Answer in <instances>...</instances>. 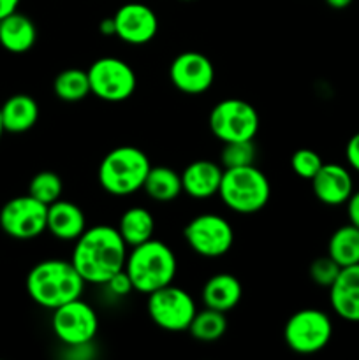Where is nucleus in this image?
<instances>
[{
	"mask_svg": "<svg viewBox=\"0 0 359 360\" xmlns=\"http://www.w3.org/2000/svg\"><path fill=\"white\" fill-rule=\"evenodd\" d=\"M37 41L35 23L18 11L0 20V46L13 55H23L30 51Z\"/></svg>",
	"mask_w": 359,
	"mask_h": 360,
	"instance_id": "nucleus-20",
	"label": "nucleus"
},
{
	"mask_svg": "<svg viewBox=\"0 0 359 360\" xmlns=\"http://www.w3.org/2000/svg\"><path fill=\"white\" fill-rule=\"evenodd\" d=\"M218 197L227 210L238 214L259 213L270 202V179L253 164L224 169Z\"/></svg>",
	"mask_w": 359,
	"mask_h": 360,
	"instance_id": "nucleus-5",
	"label": "nucleus"
},
{
	"mask_svg": "<svg viewBox=\"0 0 359 360\" xmlns=\"http://www.w3.org/2000/svg\"><path fill=\"white\" fill-rule=\"evenodd\" d=\"M151 162L143 150L136 146H118L109 151L99 164V185L106 193L129 197L143 190Z\"/></svg>",
	"mask_w": 359,
	"mask_h": 360,
	"instance_id": "nucleus-4",
	"label": "nucleus"
},
{
	"mask_svg": "<svg viewBox=\"0 0 359 360\" xmlns=\"http://www.w3.org/2000/svg\"><path fill=\"white\" fill-rule=\"evenodd\" d=\"M256 157L257 150L253 141H232V143H224L218 164L224 169L245 167V165H252Z\"/></svg>",
	"mask_w": 359,
	"mask_h": 360,
	"instance_id": "nucleus-28",
	"label": "nucleus"
},
{
	"mask_svg": "<svg viewBox=\"0 0 359 360\" xmlns=\"http://www.w3.org/2000/svg\"><path fill=\"white\" fill-rule=\"evenodd\" d=\"M18 6H20V0H0V20L18 11Z\"/></svg>",
	"mask_w": 359,
	"mask_h": 360,
	"instance_id": "nucleus-34",
	"label": "nucleus"
},
{
	"mask_svg": "<svg viewBox=\"0 0 359 360\" xmlns=\"http://www.w3.org/2000/svg\"><path fill=\"white\" fill-rule=\"evenodd\" d=\"M331 9H345V7L351 6L354 0H324Z\"/></svg>",
	"mask_w": 359,
	"mask_h": 360,
	"instance_id": "nucleus-36",
	"label": "nucleus"
},
{
	"mask_svg": "<svg viewBox=\"0 0 359 360\" xmlns=\"http://www.w3.org/2000/svg\"><path fill=\"white\" fill-rule=\"evenodd\" d=\"M345 158H347V164L355 172H359V132H355L348 139L347 146H345Z\"/></svg>",
	"mask_w": 359,
	"mask_h": 360,
	"instance_id": "nucleus-32",
	"label": "nucleus"
},
{
	"mask_svg": "<svg viewBox=\"0 0 359 360\" xmlns=\"http://www.w3.org/2000/svg\"><path fill=\"white\" fill-rule=\"evenodd\" d=\"M183 2H194V0H183Z\"/></svg>",
	"mask_w": 359,
	"mask_h": 360,
	"instance_id": "nucleus-38",
	"label": "nucleus"
},
{
	"mask_svg": "<svg viewBox=\"0 0 359 360\" xmlns=\"http://www.w3.org/2000/svg\"><path fill=\"white\" fill-rule=\"evenodd\" d=\"M327 255L340 267L359 264V229L352 224L338 227L327 243Z\"/></svg>",
	"mask_w": 359,
	"mask_h": 360,
	"instance_id": "nucleus-24",
	"label": "nucleus"
},
{
	"mask_svg": "<svg viewBox=\"0 0 359 360\" xmlns=\"http://www.w3.org/2000/svg\"><path fill=\"white\" fill-rule=\"evenodd\" d=\"M310 181L313 195L326 206H341L354 192L351 171L341 164H324Z\"/></svg>",
	"mask_w": 359,
	"mask_h": 360,
	"instance_id": "nucleus-15",
	"label": "nucleus"
},
{
	"mask_svg": "<svg viewBox=\"0 0 359 360\" xmlns=\"http://www.w3.org/2000/svg\"><path fill=\"white\" fill-rule=\"evenodd\" d=\"M187 333L194 340L201 341V343H213V341H218L227 333V319H225V313L218 311V309L206 308V306L201 311L197 309L196 316L190 322Z\"/></svg>",
	"mask_w": 359,
	"mask_h": 360,
	"instance_id": "nucleus-25",
	"label": "nucleus"
},
{
	"mask_svg": "<svg viewBox=\"0 0 359 360\" xmlns=\"http://www.w3.org/2000/svg\"><path fill=\"white\" fill-rule=\"evenodd\" d=\"M143 190L155 202H172L183 193L182 174L165 165H151Z\"/></svg>",
	"mask_w": 359,
	"mask_h": 360,
	"instance_id": "nucleus-23",
	"label": "nucleus"
},
{
	"mask_svg": "<svg viewBox=\"0 0 359 360\" xmlns=\"http://www.w3.org/2000/svg\"><path fill=\"white\" fill-rule=\"evenodd\" d=\"M224 167L213 160H194L183 169L182 186L183 193L190 199L204 200L218 195Z\"/></svg>",
	"mask_w": 359,
	"mask_h": 360,
	"instance_id": "nucleus-17",
	"label": "nucleus"
},
{
	"mask_svg": "<svg viewBox=\"0 0 359 360\" xmlns=\"http://www.w3.org/2000/svg\"><path fill=\"white\" fill-rule=\"evenodd\" d=\"M129 246L118 229L109 225L87 227L74 241L70 262L87 283L106 285L125 267Z\"/></svg>",
	"mask_w": 359,
	"mask_h": 360,
	"instance_id": "nucleus-1",
	"label": "nucleus"
},
{
	"mask_svg": "<svg viewBox=\"0 0 359 360\" xmlns=\"http://www.w3.org/2000/svg\"><path fill=\"white\" fill-rule=\"evenodd\" d=\"M92 95L104 102H123L136 91L137 77L132 67L116 56H102L88 67Z\"/></svg>",
	"mask_w": 359,
	"mask_h": 360,
	"instance_id": "nucleus-8",
	"label": "nucleus"
},
{
	"mask_svg": "<svg viewBox=\"0 0 359 360\" xmlns=\"http://www.w3.org/2000/svg\"><path fill=\"white\" fill-rule=\"evenodd\" d=\"M333 338V320L326 311L305 308L292 313L284 327V341L298 355H313L329 345Z\"/></svg>",
	"mask_w": 359,
	"mask_h": 360,
	"instance_id": "nucleus-6",
	"label": "nucleus"
},
{
	"mask_svg": "<svg viewBox=\"0 0 359 360\" xmlns=\"http://www.w3.org/2000/svg\"><path fill=\"white\" fill-rule=\"evenodd\" d=\"M53 91L63 102H80L92 94L88 72L83 69H63L53 79Z\"/></svg>",
	"mask_w": 359,
	"mask_h": 360,
	"instance_id": "nucleus-26",
	"label": "nucleus"
},
{
	"mask_svg": "<svg viewBox=\"0 0 359 360\" xmlns=\"http://www.w3.org/2000/svg\"><path fill=\"white\" fill-rule=\"evenodd\" d=\"M183 239L194 253L204 259L224 257L234 245V229L224 217L203 213L194 217L183 229Z\"/></svg>",
	"mask_w": 359,
	"mask_h": 360,
	"instance_id": "nucleus-10",
	"label": "nucleus"
},
{
	"mask_svg": "<svg viewBox=\"0 0 359 360\" xmlns=\"http://www.w3.org/2000/svg\"><path fill=\"white\" fill-rule=\"evenodd\" d=\"M123 269L132 280L134 290L148 295L172 283L178 262L175 252L165 243L151 238L150 241L130 248Z\"/></svg>",
	"mask_w": 359,
	"mask_h": 360,
	"instance_id": "nucleus-3",
	"label": "nucleus"
},
{
	"mask_svg": "<svg viewBox=\"0 0 359 360\" xmlns=\"http://www.w3.org/2000/svg\"><path fill=\"white\" fill-rule=\"evenodd\" d=\"M51 329L55 336L67 347H87L99 330L97 311L83 299H74L53 309Z\"/></svg>",
	"mask_w": 359,
	"mask_h": 360,
	"instance_id": "nucleus-12",
	"label": "nucleus"
},
{
	"mask_svg": "<svg viewBox=\"0 0 359 360\" xmlns=\"http://www.w3.org/2000/svg\"><path fill=\"white\" fill-rule=\"evenodd\" d=\"M116 35L130 46H143L153 41L158 32L157 14L151 7L141 2L123 4L113 16Z\"/></svg>",
	"mask_w": 359,
	"mask_h": 360,
	"instance_id": "nucleus-14",
	"label": "nucleus"
},
{
	"mask_svg": "<svg viewBox=\"0 0 359 360\" xmlns=\"http://www.w3.org/2000/svg\"><path fill=\"white\" fill-rule=\"evenodd\" d=\"M4 130L9 134L28 132L39 120V104L27 94L11 95L0 105Z\"/></svg>",
	"mask_w": 359,
	"mask_h": 360,
	"instance_id": "nucleus-21",
	"label": "nucleus"
},
{
	"mask_svg": "<svg viewBox=\"0 0 359 360\" xmlns=\"http://www.w3.org/2000/svg\"><path fill=\"white\" fill-rule=\"evenodd\" d=\"M243 295L241 281L231 273H217L208 278L201 290V301L206 308L231 311L239 304Z\"/></svg>",
	"mask_w": 359,
	"mask_h": 360,
	"instance_id": "nucleus-19",
	"label": "nucleus"
},
{
	"mask_svg": "<svg viewBox=\"0 0 359 360\" xmlns=\"http://www.w3.org/2000/svg\"><path fill=\"white\" fill-rule=\"evenodd\" d=\"M87 231V217L76 202L58 199L48 206V232L60 241H76Z\"/></svg>",
	"mask_w": 359,
	"mask_h": 360,
	"instance_id": "nucleus-18",
	"label": "nucleus"
},
{
	"mask_svg": "<svg viewBox=\"0 0 359 360\" xmlns=\"http://www.w3.org/2000/svg\"><path fill=\"white\" fill-rule=\"evenodd\" d=\"M148 316L151 322L168 333H183L196 316L197 306L192 295L183 288L168 285L148 294Z\"/></svg>",
	"mask_w": 359,
	"mask_h": 360,
	"instance_id": "nucleus-9",
	"label": "nucleus"
},
{
	"mask_svg": "<svg viewBox=\"0 0 359 360\" xmlns=\"http://www.w3.org/2000/svg\"><path fill=\"white\" fill-rule=\"evenodd\" d=\"M87 281L81 278L70 260L48 259L35 264L27 274V294L44 309H56L67 302L80 299Z\"/></svg>",
	"mask_w": 359,
	"mask_h": 360,
	"instance_id": "nucleus-2",
	"label": "nucleus"
},
{
	"mask_svg": "<svg viewBox=\"0 0 359 360\" xmlns=\"http://www.w3.org/2000/svg\"><path fill=\"white\" fill-rule=\"evenodd\" d=\"M341 267L331 259L329 255H322V257H317L312 264H310V280L313 281L315 285L324 288H329L331 285L334 283V280L338 278L340 274Z\"/></svg>",
	"mask_w": 359,
	"mask_h": 360,
	"instance_id": "nucleus-30",
	"label": "nucleus"
},
{
	"mask_svg": "<svg viewBox=\"0 0 359 360\" xmlns=\"http://www.w3.org/2000/svg\"><path fill=\"white\" fill-rule=\"evenodd\" d=\"M208 125L222 143L253 141L259 132V112L243 98H224L211 108Z\"/></svg>",
	"mask_w": 359,
	"mask_h": 360,
	"instance_id": "nucleus-7",
	"label": "nucleus"
},
{
	"mask_svg": "<svg viewBox=\"0 0 359 360\" xmlns=\"http://www.w3.org/2000/svg\"><path fill=\"white\" fill-rule=\"evenodd\" d=\"M106 287L109 288V292H111L113 295H118V297H125V295H129L130 292H134L132 280H130V276L127 274L125 269L116 273L115 276L106 283Z\"/></svg>",
	"mask_w": 359,
	"mask_h": 360,
	"instance_id": "nucleus-31",
	"label": "nucleus"
},
{
	"mask_svg": "<svg viewBox=\"0 0 359 360\" xmlns=\"http://www.w3.org/2000/svg\"><path fill=\"white\" fill-rule=\"evenodd\" d=\"M63 192V183L56 172L53 171H41L30 179L28 185V193L41 200L42 204L49 206V204L56 202Z\"/></svg>",
	"mask_w": 359,
	"mask_h": 360,
	"instance_id": "nucleus-27",
	"label": "nucleus"
},
{
	"mask_svg": "<svg viewBox=\"0 0 359 360\" xmlns=\"http://www.w3.org/2000/svg\"><path fill=\"white\" fill-rule=\"evenodd\" d=\"M329 304L338 319L359 323V264L341 267L329 288Z\"/></svg>",
	"mask_w": 359,
	"mask_h": 360,
	"instance_id": "nucleus-16",
	"label": "nucleus"
},
{
	"mask_svg": "<svg viewBox=\"0 0 359 360\" xmlns=\"http://www.w3.org/2000/svg\"><path fill=\"white\" fill-rule=\"evenodd\" d=\"M0 229L18 241H30L48 231V206L32 197L18 195L0 210Z\"/></svg>",
	"mask_w": 359,
	"mask_h": 360,
	"instance_id": "nucleus-11",
	"label": "nucleus"
},
{
	"mask_svg": "<svg viewBox=\"0 0 359 360\" xmlns=\"http://www.w3.org/2000/svg\"><path fill=\"white\" fill-rule=\"evenodd\" d=\"M4 132H6V130H4V123H2V116H0V139H2V136H4Z\"/></svg>",
	"mask_w": 359,
	"mask_h": 360,
	"instance_id": "nucleus-37",
	"label": "nucleus"
},
{
	"mask_svg": "<svg viewBox=\"0 0 359 360\" xmlns=\"http://www.w3.org/2000/svg\"><path fill=\"white\" fill-rule=\"evenodd\" d=\"M324 162L320 158V155L317 151L308 150V148H301V150H296L291 157V169L298 178L301 179H312L313 176L319 172V169L322 167Z\"/></svg>",
	"mask_w": 359,
	"mask_h": 360,
	"instance_id": "nucleus-29",
	"label": "nucleus"
},
{
	"mask_svg": "<svg viewBox=\"0 0 359 360\" xmlns=\"http://www.w3.org/2000/svg\"><path fill=\"white\" fill-rule=\"evenodd\" d=\"M118 232L129 248L150 241L155 232V218L146 207L134 206L123 211L118 220Z\"/></svg>",
	"mask_w": 359,
	"mask_h": 360,
	"instance_id": "nucleus-22",
	"label": "nucleus"
},
{
	"mask_svg": "<svg viewBox=\"0 0 359 360\" xmlns=\"http://www.w3.org/2000/svg\"><path fill=\"white\" fill-rule=\"evenodd\" d=\"M172 86L187 95H201L215 81V67L206 55L199 51H183L169 65Z\"/></svg>",
	"mask_w": 359,
	"mask_h": 360,
	"instance_id": "nucleus-13",
	"label": "nucleus"
},
{
	"mask_svg": "<svg viewBox=\"0 0 359 360\" xmlns=\"http://www.w3.org/2000/svg\"><path fill=\"white\" fill-rule=\"evenodd\" d=\"M99 32H101L102 35H106V37H109V35H116V28H115V20L111 18H104V20L99 23Z\"/></svg>",
	"mask_w": 359,
	"mask_h": 360,
	"instance_id": "nucleus-35",
	"label": "nucleus"
},
{
	"mask_svg": "<svg viewBox=\"0 0 359 360\" xmlns=\"http://www.w3.org/2000/svg\"><path fill=\"white\" fill-rule=\"evenodd\" d=\"M347 217H348V224L355 225L359 229V190H354L352 195L348 197L347 202Z\"/></svg>",
	"mask_w": 359,
	"mask_h": 360,
	"instance_id": "nucleus-33",
	"label": "nucleus"
}]
</instances>
